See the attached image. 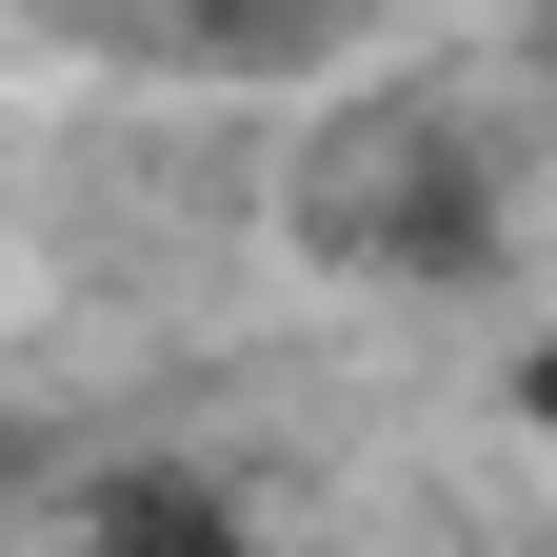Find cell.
Listing matches in <instances>:
<instances>
[{"label":"cell","instance_id":"obj_1","mask_svg":"<svg viewBox=\"0 0 557 557\" xmlns=\"http://www.w3.org/2000/svg\"><path fill=\"white\" fill-rule=\"evenodd\" d=\"M518 438H537V478H557V338L518 359Z\"/></svg>","mask_w":557,"mask_h":557}]
</instances>
